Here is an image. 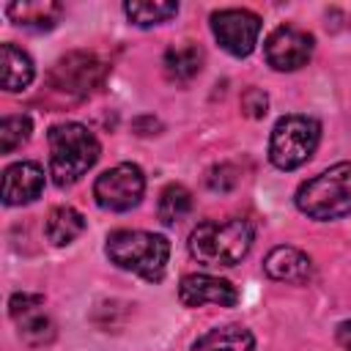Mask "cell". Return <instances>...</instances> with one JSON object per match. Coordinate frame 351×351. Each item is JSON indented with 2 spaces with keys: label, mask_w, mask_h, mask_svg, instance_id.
<instances>
[{
  "label": "cell",
  "mask_w": 351,
  "mask_h": 351,
  "mask_svg": "<svg viewBox=\"0 0 351 351\" xmlns=\"http://www.w3.org/2000/svg\"><path fill=\"white\" fill-rule=\"evenodd\" d=\"M145 192V176L137 165L121 162L110 170H104L93 184V197L107 211H129L143 200Z\"/></svg>",
  "instance_id": "cell-7"
},
{
  "label": "cell",
  "mask_w": 351,
  "mask_h": 351,
  "mask_svg": "<svg viewBox=\"0 0 351 351\" xmlns=\"http://www.w3.org/2000/svg\"><path fill=\"white\" fill-rule=\"evenodd\" d=\"M296 208L321 222L351 214V162H337L302 181L296 189Z\"/></svg>",
  "instance_id": "cell-4"
},
{
  "label": "cell",
  "mask_w": 351,
  "mask_h": 351,
  "mask_svg": "<svg viewBox=\"0 0 351 351\" xmlns=\"http://www.w3.org/2000/svg\"><path fill=\"white\" fill-rule=\"evenodd\" d=\"M263 271L277 282H307L313 274V261L307 252L280 244L266 255Z\"/></svg>",
  "instance_id": "cell-12"
},
{
  "label": "cell",
  "mask_w": 351,
  "mask_h": 351,
  "mask_svg": "<svg viewBox=\"0 0 351 351\" xmlns=\"http://www.w3.org/2000/svg\"><path fill=\"white\" fill-rule=\"evenodd\" d=\"M162 66H165V77L176 85H186L192 82L200 69H203V49L192 41H181V44H173L165 58H162Z\"/></svg>",
  "instance_id": "cell-13"
},
{
  "label": "cell",
  "mask_w": 351,
  "mask_h": 351,
  "mask_svg": "<svg viewBox=\"0 0 351 351\" xmlns=\"http://www.w3.org/2000/svg\"><path fill=\"white\" fill-rule=\"evenodd\" d=\"M44 192V167L38 162L22 159L3 170V203L5 206H25L41 197Z\"/></svg>",
  "instance_id": "cell-11"
},
{
  "label": "cell",
  "mask_w": 351,
  "mask_h": 351,
  "mask_svg": "<svg viewBox=\"0 0 351 351\" xmlns=\"http://www.w3.org/2000/svg\"><path fill=\"white\" fill-rule=\"evenodd\" d=\"M321 143V123L310 115H282L269 137V159L280 170L302 167Z\"/></svg>",
  "instance_id": "cell-5"
},
{
  "label": "cell",
  "mask_w": 351,
  "mask_h": 351,
  "mask_svg": "<svg viewBox=\"0 0 351 351\" xmlns=\"http://www.w3.org/2000/svg\"><path fill=\"white\" fill-rule=\"evenodd\" d=\"M123 14L137 27H151V25H162V22L173 19L178 14V3H167V0H132V3H123Z\"/></svg>",
  "instance_id": "cell-18"
},
{
  "label": "cell",
  "mask_w": 351,
  "mask_h": 351,
  "mask_svg": "<svg viewBox=\"0 0 351 351\" xmlns=\"http://www.w3.org/2000/svg\"><path fill=\"white\" fill-rule=\"evenodd\" d=\"M192 211V192L184 184H167L159 192V203H156V214L162 225H176L181 222L186 214Z\"/></svg>",
  "instance_id": "cell-19"
},
{
  "label": "cell",
  "mask_w": 351,
  "mask_h": 351,
  "mask_svg": "<svg viewBox=\"0 0 351 351\" xmlns=\"http://www.w3.org/2000/svg\"><path fill=\"white\" fill-rule=\"evenodd\" d=\"M236 181H239V176H236L233 165H217L208 170V178H206L211 192H230L236 186Z\"/></svg>",
  "instance_id": "cell-22"
},
{
  "label": "cell",
  "mask_w": 351,
  "mask_h": 351,
  "mask_svg": "<svg viewBox=\"0 0 351 351\" xmlns=\"http://www.w3.org/2000/svg\"><path fill=\"white\" fill-rule=\"evenodd\" d=\"M241 110H244V115H250V118H263L266 110H269V96H266L261 88H247V90L241 93Z\"/></svg>",
  "instance_id": "cell-24"
},
{
  "label": "cell",
  "mask_w": 351,
  "mask_h": 351,
  "mask_svg": "<svg viewBox=\"0 0 351 351\" xmlns=\"http://www.w3.org/2000/svg\"><path fill=\"white\" fill-rule=\"evenodd\" d=\"M30 132H33V123L27 115H5L0 121V151L3 154L16 151L22 143H27Z\"/></svg>",
  "instance_id": "cell-20"
},
{
  "label": "cell",
  "mask_w": 351,
  "mask_h": 351,
  "mask_svg": "<svg viewBox=\"0 0 351 351\" xmlns=\"http://www.w3.org/2000/svg\"><path fill=\"white\" fill-rule=\"evenodd\" d=\"M36 77V66L30 60V55L25 49H19L16 44H3L0 49V82H3V90L8 93H16V90H25Z\"/></svg>",
  "instance_id": "cell-14"
},
{
  "label": "cell",
  "mask_w": 351,
  "mask_h": 351,
  "mask_svg": "<svg viewBox=\"0 0 351 351\" xmlns=\"http://www.w3.org/2000/svg\"><path fill=\"white\" fill-rule=\"evenodd\" d=\"M104 74H107V66L93 52H69L52 66L49 85L58 93L82 99V96H90L104 82Z\"/></svg>",
  "instance_id": "cell-6"
},
{
  "label": "cell",
  "mask_w": 351,
  "mask_h": 351,
  "mask_svg": "<svg viewBox=\"0 0 351 351\" xmlns=\"http://www.w3.org/2000/svg\"><path fill=\"white\" fill-rule=\"evenodd\" d=\"M107 258L148 282H159L167 271L170 261V241L151 230H112L104 247Z\"/></svg>",
  "instance_id": "cell-3"
},
{
  "label": "cell",
  "mask_w": 351,
  "mask_h": 351,
  "mask_svg": "<svg viewBox=\"0 0 351 351\" xmlns=\"http://www.w3.org/2000/svg\"><path fill=\"white\" fill-rule=\"evenodd\" d=\"M313 36L302 27L293 25H280L266 36L263 44V55L266 63L277 71H296L302 66H307V60L313 58Z\"/></svg>",
  "instance_id": "cell-9"
},
{
  "label": "cell",
  "mask_w": 351,
  "mask_h": 351,
  "mask_svg": "<svg viewBox=\"0 0 351 351\" xmlns=\"http://www.w3.org/2000/svg\"><path fill=\"white\" fill-rule=\"evenodd\" d=\"M255 230L241 217L206 219L189 233V255L206 266H236L252 247Z\"/></svg>",
  "instance_id": "cell-1"
},
{
  "label": "cell",
  "mask_w": 351,
  "mask_h": 351,
  "mask_svg": "<svg viewBox=\"0 0 351 351\" xmlns=\"http://www.w3.org/2000/svg\"><path fill=\"white\" fill-rule=\"evenodd\" d=\"M5 14L11 16L14 25L38 33V30H52L55 22L60 19L63 8L49 0H25V3H8Z\"/></svg>",
  "instance_id": "cell-15"
},
{
  "label": "cell",
  "mask_w": 351,
  "mask_h": 351,
  "mask_svg": "<svg viewBox=\"0 0 351 351\" xmlns=\"http://www.w3.org/2000/svg\"><path fill=\"white\" fill-rule=\"evenodd\" d=\"M252 348H255V337L247 326L225 324L197 337L189 351H252Z\"/></svg>",
  "instance_id": "cell-16"
},
{
  "label": "cell",
  "mask_w": 351,
  "mask_h": 351,
  "mask_svg": "<svg viewBox=\"0 0 351 351\" xmlns=\"http://www.w3.org/2000/svg\"><path fill=\"white\" fill-rule=\"evenodd\" d=\"M19 337L30 346H44L55 337V326L41 310H36V313H27L19 318Z\"/></svg>",
  "instance_id": "cell-21"
},
{
  "label": "cell",
  "mask_w": 351,
  "mask_h": 351,
  "mask_svg": "<svg viewBox=\"0 0 351 351\" xmlns=\"http://www.w3.org/2000/svg\"><path fill=\"white\" fill-rule=\"evenodd\" d=\"M82 230H85V217H82L74 206H55V208L47 214L44 233H47V239H49L55 247L71 244L77 236H82Z\"/></svg>",
  "instance_id": "cell-17"
},
{
  "label": "cell",
  "mask_w": 351,
  "mask_h": 351,
  "mask_svg": "<svg viewBox=\"0 0 351 351\" xmlns=\"http://www.w3.org/2000/svg\"><path fill=\"white\" fill-rule=\"evenodd\" d=\"M41 304H44V296H41V293H14V296L8 299V313H11L14 321H19L22 315L36 313Z\"/></svg>",
  "instance_id": "cell-23"
},
{
  "label": "cell",
  "mask_w": 351,
  "mask_h": 351,
  "mask_svg": "<svg viewBox=\"0 0 351 351\" xmlns=\"http://www.w3.org/2000/svg\"><path fill=\"white\" fill-rule=\"evenodd\" d=\"M178 299L184 307H203V304H219V307H236L239 291L211 274H186L178 282Z\"/></svg>",
  "instance_id": "cell-10"
},
{
  "label": "cell",
  "mask_w": 351,
  "mask_h": 351,
  "mask_svg": "<svg viewBox=\"0 0 351 351\" xmlns=\"http://www.w3.org/2000/svg\"><path fill=\"white\" fill-rule=\"evenodd\" d=\"M337 343H340L346 351H351V321H343V324L337 326Z\"/></svg>",
  "instance_id": "cell-25"
},
{
  "label": "cell",
  "mask_w": 351,
  "mask_h": 351,
  "mask_svg": "<svg viewBox=\"0 0 351 351\" xmlns=\"http://www.w3.org/2000/svg\"><path fill=\"white\" fill-rule=\"evenodd\" d=\"M211 33L225 52L233 58H247L258 44L261 19L247 8H219L211 14Z\"/></svg>",
  "instance_id": "cell-8"
},
{
  "label": "cell",
  "mask_w": 351,
  "mask_h": 351,
  "mask_svg": "<svg viewBox=\"0 0 351 351\" xmlns=\"http://www.w3.org/2000/svg\"><path fill=\"white\" fill-rule=\"evenodd\" d=\"M49 140V176L58 186L77 184L99 159V140L82 123H58L47 134Z\"/></svg>",
  "instance_id": "cell-2"
}]
</instances>
